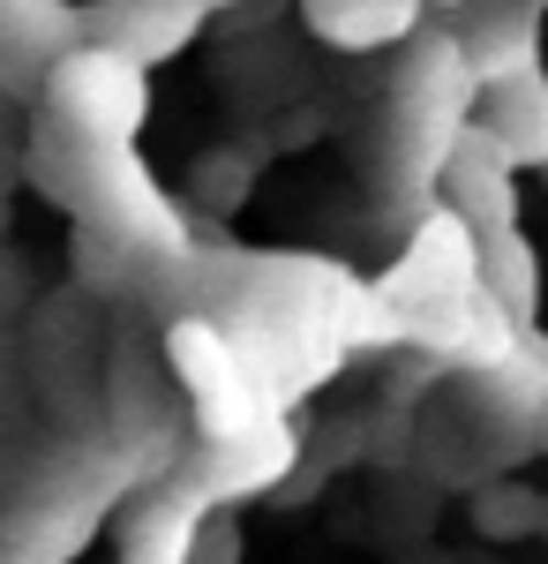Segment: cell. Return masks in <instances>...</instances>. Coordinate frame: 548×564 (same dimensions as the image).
<instances>
[{
  "label": "cell",
  "instance_id": "1",
  "mask_svg": "<svg viewBox=\"0 0 548 564\" xmlns=\"http://www.w3.org/2000/svg\"><path fill=\"white\" fill-rule=\"evenodd\" d=\"M31 181L61 212L84 218V234H106L128 257L158 263V271H188V218L158 188V174L135 159V143L84 135L45 113L39 135H31Z\"/></svg>",
  "mask_w": 548,
  "mask_h": 564
},
{
  "label": "cell",
  "instance_id": "2",
  "mask_svg": "<svg viewBox=\"0 0 548 564\" xmlns=\"http://www.w3.org/2000/svg\"><path fill=\"white\" fill-rule=\"evenodd\" d=\"M473 113H481V84L465 68L459 31H421L406 68H398V84H391V129H383L391 135L383 143V174H391V196H398L406 218H421L436 204L443 159L473 129Z\"/></svg>",
  "mask_w": 548,
  "mask_h": 564
},
{
  "label": "cell",
  "instance_id": "3",
  "mask_svg": "<svg viewBox=\"0 0 548 564\" xmlns=\"http://www.w3.org/2000/svg\"><path fill=\"white\" fill-rule=\"evenodd\" d=\"M166 361H173V384L188 399L204 444H226V436H241V430H255V422L278 414V406L263 399V384H255L241 339L226 332V316H204V308H196V316H173L166 324Z\"/></svg>",
  "mask_w": 548,
  "mask_h": 564
},
{
  "label": "cell",
  "instance_id": "4",
  "mask_svg": "<svg viewBox=\"0 0 548 564\" xmlns=\"http://www.w3.org/2000/svg\"><path fill=\"white\" fill-rule=\"evenodd\" d=\"M45 113L68 121V129H84V135L135 143L143 121H151V68L128 61V53H113V45L84 39L76 53L53 61V76H45Z\"/></svg>",
  "mask_w": 548,
  "mask_h": 564
},
{
  "label": "cell",
  "instance_id": "5",
  "mask_svg": "<svg viewBox=\"0 0 548 564\" xmlns=\"http://www.w3.org/2000/svg\"><path fill=\"white\" fill-rule=\"evenodd\" d=\"M383 302L398 308L406 324L414 316H436V308L465 302L473 286H481V234L465 226L451 204H428L421 218H414V234H406V249H398V263L376 279Z\"/></svg>",
  "mask_w": 548,
  "mask_h": 564
},
{
  "label": "cell",
  "instance_id": "6",
  "mask_svg": "<svg viewBox=\"0 0 548 564\" xmlns=\"http://www.w3.org/2000/svg\"><path fill=\"white\" fill-rule=\"evenodd\" d=\"M518 339H526V324H518L489 286H473L465 302H451V308H436V316H414V324H406V347H421L428 361H443V369H459V377L496 369Z\"/></svg>",
  "mask_w": 548,
  "mask_h": 564
},
{
  "label": "cell",
  "instance_id": "7",
  "mask_svg": "<svg viewBox=\"0 0 548 564\" xmlns=\"http://www.w3.org/2000/svg\"><path fill=\"white\" fill-rule=\"evenodd\" d=\"M211 8L218 0H98V8H84V31L143 68H166L204 39Z\"/></svg>",
  "mask_w": 548,
  "mask_h": 564
},
{
  "label": "cell",
  "instance_id": "8",
  "mask_svg": "<svg viewBox=\"0 0 548 564\" xmlns=\"http://www.w3.org/2000/svg\"><path fill=\"white\" fill-rule=\"evenodd\" d=\"M436 204H451V212L473 226V234H496V226H518V166L504 159V143L481 129V113H473V129L451 143V159H443V188H436Z\"/></svg>",
  "mask_w": 548,
  "mask_h": 564
},
{
  "label": "cell",
  "instance_id": "9",
  "mask_svg": "<svg viewBox=\"0 0 548 564\" xmlns=\"http://www.w3.org/2000/svg\"><path fill=\"white\" fill-rule=\"evenodd\" d=\"M84 31V8L76 0H0V90H45L53 61L76 53Z\"/></svg>",
  "mask_w": 548,
  "mask_h": 564
},
{
  "label": "cell",
  "instance_id": "10",
  "mask_svg": "<svg viewBox=\"0 0 548 564\" xmlns=\"http://www.w3.org/2000/svg\"><path fill=\"white\" fill-rule=\"evenodd\" d=\"M294 459H300V436L286 430V414H271V422H255V430L226 436V444H204L196 481H204L211 505H241V497H263L271 481H286Z\"/></svg>",
  "mask_w": 548,
  "mask_h": 564
},
{
  "label": "cell",
  "instance_id": "11",
  "mask_svg": "<svg viewBox=\"0 0 548 564\" xmlns=\"http://www.w3.org/2000/svg\"><path fill=\"white\" fill-rule=\"evenodd\" d=\"M211 534V497H204V481H173L158 497H143L121 527V564H188L196 557V542Z\"/></svg>",
  "mask_w": 548,
  "mask_h": 564
},
{
  "label": "cell",
  "instance_id": "12",
  "mask_svg": "<svg viewBox=\"0 0 548 564\" xmlns=\"http://www.w3.org/2000/svg\"><path fill=\"white\" fill-rule=\"evenodd\" d=\"M541 8L548 0H473V23L459 31V45L481 90L518 68H541Z\"/></svg>",
  "mask_w": 548,
  "mask_h": 564
},
{
  "label": "cell",
  "instance_id": "13",
  "mask_svg": "<svg viewBox=\"0 0 548 564\" xmlns=\"http://www.w3.org/2000/svg\"><path fill=\"white\" fill-rule=\"evenodd\" d=\"M481 129L504 143L518 174H548V61L481 90Z\"/></svg>",
  "mask_w": 548,
  "mask_h": 564
},
{
  "label": "cell",
  "instance_id": "14",
  "mask_svg": "<svg viewBox=\"0 0 548 564\" xmlns=\"http://www.w3.org/2000/svg\"><path fill=\"white\" fill-rule=\"evenodd\" d=\"M308 31L338 53H376V45H414L421 39L428 0H300Z\"/></svg>",
  "mask_w": 548,
  "mask_h": 564
},
{
  "label": "cell",
  "instance_id": "15",
  "mask_svg": "<svg viewBox=\"0 0 548 564\" xmlns=\"http://www.w3.org/2000/svg\"><path fill=\"white\" fill-rule=\"evenodd\" d=\"M465 399H473V414H489V422H504V430L534 436V414H541V399H548V339L526 324V339H518L496 369L465 377Z\"/></svg>",
  "mask_w": 548,
  "mask_h": 564
},
{
  "label": "cell",
  "instance_id": "16",
  "mask_svg": "<svg viewBox=\"0 0 548 564\" xmlns=\"http://www.w3.org/2000/svg\"><path fill=\"white\" fill-rule=\"evenodd\" d=\"M481 286H489L518 324H534V316H541V249H534L518 226L481 234Z\"/></svg>",
  "mask_w": 548,
  "mask_h": 564
},
{
  "label": "cell",
  "instance_id": "17",
  "mask_svg": "<svg viewBox=\"0 0 548 564\" xmlns=\"http://www.w3.org/2000/svg\"><path fill=\"white\" fill-rule=\"evenodd\" d=\"M534 444L548 452V399H541V414H534Z\"/></svg>",
  "mask_w": 548,
  "mask_h": 564
},
{
  "label": "cell",
  "instance_id": "18",
  "mask_svg": "<svg viewBox=\"0 0 548 564\" xmlns=\"http://www.w3.org/2000/svg\"><path fill=\"white\" fill-rule=\"evenodd\" d=\"M428 8H436V0H428ZM443 8H459V0H443Z\"/></svg>",
  "mask_w": 548,
  "mask_h": 564
}]
</instances>
